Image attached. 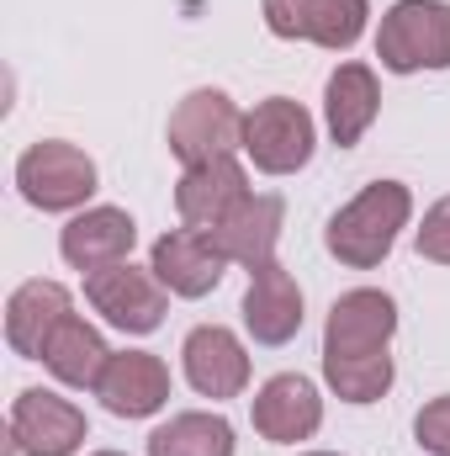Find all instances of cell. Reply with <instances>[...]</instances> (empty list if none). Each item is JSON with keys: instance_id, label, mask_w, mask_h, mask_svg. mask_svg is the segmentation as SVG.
Segmentation results:
<instances>
[{"instance_id": "obj_1", "label": "cell", "mask_w": 450, "mask_h": 456, "mask_svg": "<svg viewBox=\"0 0 450 456\" xmlns=\"http://www.w3.org/2000/svg\"><path fill=\"white\" fill-rule=\"evenodd\" d=\"M408 218H414V191L403 181H371L360 197H350L329 218L324 244H329V255H334L339 265L376 271L392 255V244L408 228Z\"/></svg>"}, {"instance_id": "obj_2", "label": "cell", "mask_w": 450, "mask_h": 456, "mask_svg": "<svg viewBox=\"0 0 450 456\" xmlns=\"http://www.w3.org/2000/svg\"><path fill=\"white\" fill-rule=\"evenodd\" d=\"M376 59L392 75L450 69V0H398L376 27Z\"/></svg>"}, {"instance_id": "obj_3", "label": "cell", "mask_w": 450, "mask_h": 456, "mask_svg": "<svg viewBox=\"0 0 450 456\" xmlns=\"http://www.w3.org/2000/svg\"><path fill=\"white\" fill-rule=\"evenodd\" d=\"M16 186L37 213H85L96 197V159L80 143L43 138L16 159Z\"/></svg>"}, {"instance_id": "obj_4", "label": "cell", "mask_w": 450, "mask_h": 456, "mask_svg": "<svg viewBox=\"0 0 450 456\" xmlns=\"http://www.w3.org/2000/svg\"><path fill=\"white\" fill-rule=\"evenodd\" d=\"M313 112L292 96H265L254 112H244V154L260 175H297L313 159Z\"/></svg>"}, {"instance_id": "obj_5", "label": "cell", "mask_w": 450, "mask_h": 456, "mask_svg": "<svg viewBox=\"0 0 450 456\" xmlns=\"http://www.w3.org/2000/svg\"><path fill=\"white\" fill-rule=\"evenodd\" d=\"M85 303L122 335H154L165 324V314H170V287L154 271L122 260V265H107V271L85 276Z\"/></svg>"}, {"instance_id": "obj_6", "label": "cell", "mask_w": 450, "mask_h": 456, "mask_svg": "<svg viewBox=\"0 0 450 456\" xmlns=\"http://www.w3.org/2000/svg\"><path fill=\"white\" fill-rule=\"evenodd\" d=\"M165 143L181 165H202V159H223L233 149H244V112L233 107L228 91H191L181 96V107L170 112V127H165Z\"/></svg>"}, {"instance_id": "obj_7", "label": "cell", "mask_w": 450, "mask_h": 456, "mask_svg": "<svg viewBox=\"0 0 450 456\" xmlns=\"http://www.w3.org/2000/svg\"><path fill=\"white\" fill-rule=\"evenodd\" d=\"M270 37L281 43H318L329 53H350L366 32L371 0H260Z\"/></svg>"}, {"instance_id": "obj_8", "label": "cell", "mask_w": 450, "mask_h": 456, "mask_svg": "<svg viewBox=\"0 0 450 456\" xmlns=\"http://www.w3.org/2000/svg\"><path fill=\"white\" fill-rule=\"evenodd\" d=\"M85 436H91V425L69 398H59L48 387H27L11 403V446H5V456H75L85 446Z\"/></svg>"}, {"instance_id": "obj_9", "label": "cell", "mask_w": 450, "mask_h": 456, "mask_svg": "<svg viewBox=\"0 0 450 456\" xmlns=\"http://www.w3.org/2000/svg\"><path fill=\"white\" fill-rule=\"evenodd\" d=\"M149 271L175 292V297H207L228 271V255L213 244L207 228H170L154 239V255H149Z\"/></svg>"}, {"instance_id": "obj_10", "label": "cell", "mask_w": 450, "mask_h": 456, "mask_svg": "<svg viewBox=\"0 0 450 456\" xmlns=\"http://www.w3.org/2000/svg\"><path fill=\"white\" fill-rule=\"evenodd\" d=\"M392 335H398V303L376 287H355L329 308L324 355H382Z\"/></svg>"}, {"instance_id": "obj_11", "label": "cell", "mask_w": 450, "mask_h": 456, "mask_svg": "<svg viewBox=\"0 0 450 456\" xmlns=\"http://www.w3.org/2000/svg\"><path fill=\"white\" fill-rule=\"evenodd\" d=\"M249 414H254V430H260L270 446H297V441H313V436H318V425H324V398H318V387H313L302 371H281V377H270V382L254 393Z\"/></svg>"}, {"instance_id": "obj_12", "label": "cell", "mask_w": 450, "mask_h": 456, "mask_svg": "<svg viewBox=\"0 0 450 456\" xmlns=\"http://www.w3.org/2000/svg\"><path fill=\"white\" fill-rule=\"evenodd\" d=\"M96 398L117 419H149L170 403V366L149 350H112L96 382Z\"/></svg>"}, {"instance_id": "obj_13", "label": "cell", "mask_w": 450, "mask_h": 456, "mask_svg": "<svg viewBox=\"0 0 450 456\" xmlns=\"http://www.w3.org/2000/svg\"><path fill=\"white\" fill-rule=\"evenodd\" d=\"M181 366H186V382L202 398H218V403L238 398L249 387V350L223 324H197L181 345Z\"/></svg>"}, {"instance_id": "obj_14", "label": "cell", "mask_w": 450, "mask_h": 456, "mask_svg": "<svg viewBox=\"0 0 450 456\" xmlns=\"http://www.w3.org/2000/svg\"><path fill=\"white\" fill-rule=\"evenodd\" d=\"M244 330L254 345H286L302 330V287L292 281V271L281 260H265L249 271L244 287Z\"/></svg>"}, {"instance_id": "obj_15", "label": "cell", "mask_w": 450, "mask_h": 456, "mask_svg": "<svg viewBox=\"0 0 450 456\" xmlns=\"http://www.w3.org/2000/svg\"><path fill=\"white\" fill-rule=\"evenodd\" d=\"M133 244H138V224L122 208H85V213H75L64 224V233H59V255L80 276L122 265L133 255Z\"/></svg>"}, {"instance_id": "obj_16", "label": "cell", "mask_w": 450, "mask_h": 456, "mask_svg": "<svg viewBox=\"0 0 450 456\" xmlns=\"http://www.w3.org/2000/svg\"><path fill=\"white\" fill-rule=\"evenodd\" d=\"M75 314V297L64 281H21L5 297V345L27 361H43V350L53 340V330Z\"/></svg>"}, {"instance_id": "obj_17", "label": "cell", "mask_w": 450, "mask_h": 456, "mask_svg": "<svg viewBox=\"0 0 450 456\" xmlns=\"http://www.w3.org/2000/svg\"><path fill=\"white\" fill-rule=\"evenodd\" d=\"M244 197H249V175H244V165L233 154H223V159H202V165L181 170L175 213H181V224H191V228H218Z\"/></svg>"}, {"instance_id": "obj_18", "label": "cell", "mask_w": 450, "mask_h": 456, "mask_svg": "<svg viewBox=\"0 0 450 456\" xmlns=\"http://www.w3.org/2000/svg\"><path fill=\"white\" fill-rule=\"evenodd\" d=\"M281 224H286V202H281V197H260V191H249L223 224L207 228V233H213V244L228 255V265H249V271H254V265L276 260Z\"/></svg>"}, {"instance_id": "obj_19", "label": "cell", "mask_w": 450, "mask_h": 456, "mask_svg": "<svg viewBox=\"0 0 450 456\" xmlns=\"http://www.w3.org/2000/svg\"><path fill=\"white\" fill-rule=\"evenodd\" d=\"M382 112V86H376V69L371 64H339L324 86V122H329V138L339 149H355L366 138V127Z\"/></svg>"}, {"instance_id": "obj_20", "label": "cell", "mask_w": 450, "mask_h": 456, "mask_svg": "<svg viewBox=\"0 0 450 456\" xmlns=\"http://www.w3.org/2000/svg\"><path fill=\"white\" fill-rule=\"evenodd\" d=\"M107 361H112V345L101 340V330L85 324L80 314H69V319L53 330L48 350H43V366H48L64 387H91V393H96Z\"/></svg>"}, {"instance_id": "obj_21", "label": "cell", "mask_w": 450, "mask_h": 456, "mask_svg": "<svg viewBox=\"0 0 450 456\" xmlns=\"http://www.w3.org/2000/svg\"><path fill=\"white\" fill-rule=\"evenodd\" d=\"M149 456H233V425L223 414L186 409L149 436Z\"/></svg>"}, {"instance_id": "obj_22", "label": "cell", "mask_w": 450, "mask_h": 456, "mask_svg": "<svg viewBox=\"0 0 450 456\" xmlns=\"http://www.w3.org/2000/svg\"><path fill=\"white\" fill-rule=\"evenodd\" d=\"M392 355H324V382L334 387L344 403H376L392 387Z\"/></svg>"}, {"instance_id": "obj_23", "label": "cell", "mask_w": 450, "mask_h": 456, "mask_svg": "<svg viewBox=\"0 0 450 456\" xmlns=\"http://www.w3.org/2000/svg\"><path fill=\"white\" fill-rule=\"evenodd\" d=\"M414 244H419L424 260L450 265V197H440V202L424 213V224H419V233H414Z\"/></svg>"}, {"instance_id": "obj_24", "label": "cell", "mask_w": 450, "mask_h": 456, "mask_svg": "<svg viewBox=\"0 0 450 456\" xmlns=\"http://www.w3.org/2000/svg\"><path fill=\"white\" fill-rule=\"evenodd\" d=\"M414 436L430 456H450V393L446 398H430L414 419Z\"/></svg>"}, {"instance_id": "obj_25", "label": "cell", "mask_w": 450, "mask_h": 456, "mask_svg": "<svg viewBox=\"0 0 450 456\" xmlns=\"http://www.w3.org/2000/svg\"><path fill=\"white\" fill-rule=\"evenodd\" d=\"M302 456H339V452H302Z\"/></svg>"}, {"instance_id": "obj_26", "label": "cell", "mask_w": 450, "mask_h": 456, "mask_svg": "<svg viewBox=\"0 0 450 456\" xmlns=\"http://www.w3.org/2000/svg\"><path fill=\"white\" fill-rule=\"evenodd\" d=\"M91 456H122V452H91Z\"/></svg>"}]
</instances>
